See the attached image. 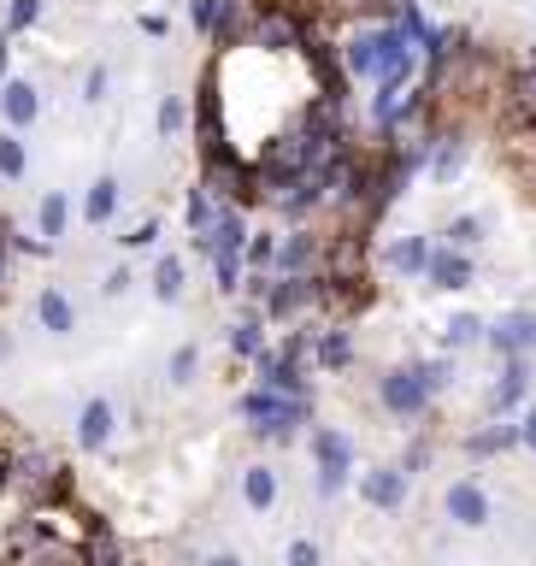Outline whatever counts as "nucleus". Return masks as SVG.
Wrapping results in <instances>:
<instances>
[{"mask_svg": "<svg viewBox=\"0 0 536 566\" xmlns=\"http://www.w3.org/2000/svg\"><path fill=\"white\" fill-rule=\"evenodd\" d=\"M413 60H419V48L401 24L366 30L343 48V71L348 77H366L371 88H407L413 83Z\"/></svg>", "mask_w": 536, "mask_h": 566, "instance_id": "obj_1", "label": "nucleus"}, {"mask_svg": "<svg viewBox=\"0 0 536 566\" xmlns=\"http://www.w3.org/2000/svg\"><path fill=\"white\" fill-rule=\"evenodd\" d=\"M313 454H318V478H313L318 502H336V495L348 490V472H354V437L336 431V424H318V431H313Z\"/></svg>", "mask_w": 536, "mask_h": 566, "instance_id": "obj_2", "label": "nucleus"}, {"mask_svg": "<svg viewBox=\"0 0 536 566\" xmlns=\"http://www.w3.org/2000/svg\"><path fill=\"white\" fill-rule=\"evenodd\" d=\"M378 401H383L396 419H424V413H431V384H424L419 360H413V366H396V371H383V384H378Z\"/></svg>", "mask_w": 536, "mask_h": 566, "instance_id": "obj_3", "label": "nucleus"}, {"mask_svg": "<svg viewBox=\"0 0 536 566\" xmlns=\"http://www.w3.org/2000/svg\"><path fill=\"white\" fill-rule=\"evenodd\" d=\"M71 437H77L83 454H101L106 442L118 437V407L106 401V396H88V401L77 407V431H71Z\"/></svg>", "mask_w": 536, "mask_h": 566, "instance_id": "obj_4", "label": "nucleus"}, {"mask_svg": "<svg viewBox=\"0 0 536 566\" xmlns=\"http://www.w3.org/2000/svg\"><path fill=\"white\" fill-rule=\"evenodd\" d=\"M35 118H42V88H35L30 77H7V83H0V124L24 136Z\"/></svg>", "mask_w": 536, "mask_h": 566, "instance_id": "obj_5", "label": "nucleus"}, {"mask_svg": "<svg viewBox=\"0 0 536 566\" xmlns=\"http://www.w3.org/2000/svg\"><path fill=\"white\" fill-rule=\"evenodd\" d=\"M442 513H449V520H454L460 531H484L495 507H490V495L477 490L472 478H460V484H449V490H442Z\"/></svg>", "mask_w": 536, "mask_h": 566, "instance_id": "obj_6", "label": "nucleus"}, {"mask_svg": "<svg viewBox=\"0 0 536 566\" xmlns=\"http://www.w3.org/2000/svg\"><path fill=\"white\" fill-rule=\"evenodd\" d=\"M307 307H318V272H307V277H277L272 290H265V313H272V318H301Z\"/></svg>", "mask_w": 536, "mask_h": 566, "instance_id": "obj_7", "label": "nucleus"}, {"mask_svg": "<svg viewBox=\"0 0 536 566\" xmlns=\"http://www.w3.org/2000/svg\"><path fill=\"white\" fill-rule=\"evenodd\" d=\"M35 325H42L48 336L77 331V301H71L65 283H42V290H35Z\"/></svg>", "mask_w": 536, "mask_h": 566, "instance_id": "obj_8", "label": "nucleus"}, {"mask_svg": "<svg viewBox=\"0 0 536 566\" xmlns=\"http://www.w3.org/2000/svg\"><path fill=\"white\" fill-rule=\"evenodd\" d=\"M424 171H431V184H454L460 171H466V136L449 130V136H424Z\"/></svg>", "mask_w": 536, "mask_h": 566, "instance_id": "obj_9", "label": "nucleus"}, {"mask_svg": "<svg viewBox=\"0 0 536 566\" xmlns=\"http://www.w3.org/2000/svg\"><path fill=\"white\" fill-rule=\"evenodd\" d=\"M525 389H530V354H507L502 384L490 389V413H519V407H525Z\"/></svg>", "mask_w": 536, "mask_h": 566, "instance_id": "obj_10", "label": "nucleus"}, {"mask_svg": "<svg viewBox=\"0 0 536 566\" xmlns=\"http://www.w3.org/2000/svg\"><path fill=\"white\" fill-rule=\"evenodd\" d=\"M424 277H431V290H466L472 283V260L466 248H431V260H424Z\"/></svg>", "mask_w": 536, "mask_h": 566, "instance_id": "obj_11", "label": "nucleus"}, {"mask_svg": "<svg viewBox=\"0 0 536 566\" xmlns=\"http://www.w3.org/2000/svg\"><path fill=\"white\" fill-rule=\"evenodd\" d=\"M318 254H325V248H318V237L313 230H295V237H277V272L283 277H307L313 265H318Z\"/></svg>", "mask_w": 536, "mask_h": 566, "instance_id": "obj_12", "label": "nucleus"}, {"mask_svg": "<svg viewBox=\"0 0 536 566\" xmlns=\"http://www.w3.org/2000/svg\"><path fill=\"white\" fill-rule=\"evenodd\" d=\"M248 35H254L260 48H272V53H283V48H307V30H301V18H290V7L265 12Z\"/></svg>", "mask_w": 536, "mask_h": 566, "instance_id": "obj_13", "label": "nucleus"}, {"mask_svg": "<svg viewBox=\"0 0 536 566\" xmlns=\"http://www.w3.org/2000/svg\"><path fill=\"white\" fill-rule=\"evenodd\" d=\"M360 495H366L371 507L396 513V507L407 502V472H401V467H371V472L360 478Z\"/></svg>", "mask_w": 536, "mask_h": 566, "instance_id": "obj_14", "label": "nucleus"}, {"mask_svg": "<svg viewBox=\"0 0 536 566\" xmlns=\"http://www.w3.org/2000/svg\"><path fill=\"white\" fill-rule=\"evenodd\" d=\"M118 201H124V184H118V177L113 171H101L95 177V184H88V195H83V224H113L118 219Z\"/></svg>", "mask_w": 536, "mask_h": 566, "instance_id": "obj_15", "label": "nucleus"}, {"mask_svg": "<svg viewBox=\"0 0 536 566\" xmlns=\"http://www.w3.org/2000/svg\"><path fill=\"white\" fill-rule=\"evenodd\" d=\"M424 260H431V237H396L383 248V272L396 277H424Z\"/></svg>", "mask_w": 536, "mask_h": 566, "instance_id": "obj_16", "label": "nucleus"}, {"mask_svg": "<svg viewBox=\"0 0 536 566\" xmlns=\"http://www.w3.org/2000/svg\"><path fill=\"white\" fill-rule=\"evenodd\" d=\"M490 336V348H502V354H536V313H507Z\"/></svg>", "mask_w": 536, "mask_h": 566, "instance_id": "obj_17", "label": "nucleus"}, {"mask_svg": "<svg viewBox=\"0 0 536 566\" xmlns=\"http://www.w3.org/2000/svg\"><path fill=\"white\" fill-rule=\"evenodd\" d=\"M260 384H265V389H277V396H307L301 360H290V354H260Z\"/></svg>", "mask_w": 536, "mask_h": 566, "instance_id": "obj_18", "label": "nucleus"}, {"mask_svg": "<svg viewBox=\"0 0 536 566\" xmlns=\"http://www.w3.org/2000/svg\"><path fill=\"white\" fill-rule=\"evenodd\" d=\"M77 566H124V548H118V537H113V525H106V520H88Z\"/></svg>", "mask_w": 536, "mask_h": 566, "instance_id": "obj_19", "label": "nucleus"}, {"mask_svg": "<svg viewBox=\"0 0 536 566\" xmlns=\"http://www.w3.org/2000/svg\"><path fill=\"white\" fill-rule=\"evenodd\" d=\"M148 290H154V301H166V307H171V301H183V290H189V265H183V254H159Z\"/></svg>", "mask_w": 536, "mask_h": 566, "instance_id": "obj_20", "label": "nucleus"}, {"mask_svg": "<svg viewBox=\"0 0 536 566\" xmlns=\"http://www.w3.org/2000/svg\"><path fill=\"white\" fill-rule=\"evenodd\" d=\"M242 502L254 513H272L277 507V467H265V460L242 467Z\"/></svg>", "mask_w": 536, "mask_h": 566, "instance_id": "obj_21", "label": "nucleus"}, {"mask_svg": "<svg viewBox=\"0 0 536 566\" xmlns=\"http://www.w3.org/2000/svg\"><path fill=\"white\" fill-rule=\"evenodd\" d=\"M65 230H71V195L65 189H48L42 201H35V237L60 242Z\"/></svg>", "mask_w": 536, "mask_h": 566, "instance_id": "obj_22", "label": "nucleus"}, {"mask_svg": "<svg viewBox=\"0 0 536 566\" xmlns=\"http://www.w3.org/2000/svg\"><path fill=\"white\" fill-rule=\"evenodd\" d=\"M212 254H242L248 248V219H242V207H224L219 219H212Z\"/></svg>", "mask_w": 536, "mask_h": 566, "instance_id": "obj_23", "label": "nucleus"}, {"mask_svg": "<svg viewBox=\"0 0 536 566\" xmlns=\"http://www.w3.org/2000/svg\"><path fill=\"white\" fill-rule=\"evenodd\" d=\"M224 343H230V354H237V360H260V354H265V325H260V313H242L237 325L224 331Z\"/></svg>", "mask_w": 536, "mask_h": 566, "instance_id": "obj_24", "label": "nucleus"}, {"mask_svg": "<svg viewBox=\"0 0 536 566\" xmlns=\"http://www.w3.org/2000/svg\"><path fill=\"white\" fill-rule=\"evenodd\" d=\"M313 354H318V366H325V371H343V366L354 360L348 325H325V331H318V343H313Z\"/></svg>", "mask_w": 536, "mask_h": 566, "instance_id": "obj_25", "label": "nucleus"}, {"mask_svg": "<svg viewBox=\"0 0 536 566\" xmlns=\"http://www.w3.org/2000/svg\"><path fill=\"white\" fill-rule=\"evenodd\" d=\"M507 449H519V424H484V431L466 437L472 460H490V454H507Z\"/></svg>", "mask_w": 536, "mask_h": 566, "instance_id": "obj_26", "label": "nucleus"}, {"mask_svg": "<svg viewBox=\"0 0 536 566\" xmlns=\"http://www.w3.org/2000/svg\"><path fill=\"white\" fill-rule=\"evenodd\" d=\"M195 130H201V148H224V124H219V95H212V83H201V95H195Z\"/></svg>", "mask_w": 536, "mask_h": 566, "instance_id": "obj_27", "label": "nucleus"}, {"mask_svg": "<svg viewBox=\"0 0 536 566\" xmlns=\"http://www.w3.org/2000/svg\"><path fill=\"white\" fill-rule=\"evenodd\" d=\"M30 171V148L18 130H0V184H18Z\"/></svg>", "mask_w": 536, "mask_h": 566, "instance_id": "obj_28", "label": "nucleus"}, {"mask_svg": "<svg viewBox=\"0 0 536 566\" xmlns=\"http://www.w3.org/2000/svg\"><path fill=\"white\" fill-rule=\"evenodd\" d=\"M195 371H201V343H177L171 360H166V384H171V389H189Z\"/></svg>", "mask_w": 536, "mask_h": 566, "instance_id": "obj_29", "label": "nucleus"}, {"mask_svg": "<svg viewBox=\"0 0 536 566\" xmlns=\"http://www.w3.org/2000/svg\"><path fill=\"white\" fill-rule=\"evenodd\" d=\"M183 219H189V230L201 237V230H212V219H219V207H212V189L207 184H195L189 189V201H183Z\"/></svg>", "mask_w": 536, "mask_h": 566, "instance_id": "obj_30", "label": "nucleus"}, {"mask_svg": "<svg viewBox=\"0 0 536 566\" xmlns=\"http://www.w3.org/2000/svg\"><path fill=\"white\" fill-rule=\"evenodd\" d=\"M248 272H265L277 260V230H248V248H242Z\"/></svg>", "mask_w": 536, "mask_h": 566, "instance_id": "obj_31", "label": "nucleus"}, {"mask_svg": "<svg viewBox=\"0 0 536 566\" xmlns=\"http://www.w3.org/2000/svg\"><path fill=\"white\" fill-rule=\"evenodd\" d=\"M248 35V18H242V0H224V12H219V30H212V42L219 48H237Z\"/></svg>", "mask_w": 536, "mask_h": 566, "instance_id": "obj_32", "label": "nucleus"}, {"mask_svg": "<svg viewBox=\"0 0 536 566\" xmlns=\"http://www.w3.org/2000/svg\"><path fill=\"white\" fill-rule=\"evenodd\" d=\"M484 318H477V313H454L449 318V348H472V343H484Z\"/></svg>", "mask_w": 536, "mask_h": 566, "instance_id": "obj_33", "label": "nucleus"}, {"mask_svg": "<svg viewBox=\"0 0 536 566\" xmlns=\"http://www.w3.org/2000/svg\"><path fill=\"white\" fill-rule=\"evenodd\" d=\"M183 124H189V106H183V95H166V101H159V136L177 142V136H183Z\"/></svg>", "mask_w": 536, "mask_h": 566, "instance_id": "obj_34", "label": "nucleus"}, {"mask_svg": "<svg viewBox=\"0 0 536 566\" xmlns=\"http://www.w3.org/2000/svg\"><path fill=\"white\" fill-rule=\"evenodd\" d=\"M30 24H42V0H12V7H7V24H0V30H7V35H24Z\"/></svg>", "mask_w": 536, "mask_h": 566, "instance_id": "obj_35", "label": "nucleus"}, {"mask_svg": "<svg viewBox=\"0 0 536 566\" xmlns=\"http://www.w3.org/2000/svg\"><path fill=\"white\" fill-rule=\"evenodd\" d=\"M219 12H224V0H189V30L212 35V30H219Z\"/></svg>", "mask_w": 536, "mask_h": 566, "instance_id": "obj_36", "label": "nucleus"}, {"mask_svg": "<svg viewBox=\"0 0 536 566\" xmlns=\"http://www.w3.org/2000/svg\"><path fill=\"white\" fill-rule=\"evenodd\" d=\"M513 101H519V113L525 118H536V53H530V65L513 77Z\"/></svg>", "mask_w": 536, "mask_h": 566, "instance_id": "obj_37", "label": "nucleus"}, {"mask_svg": "<svg viewBox=\"0 0 536 566\" xmlns=\"http://www.w3.org/2000/svg\"><path fill=\"white\" fill-rule=\"evenodd\" d=\"M219 265V295H237L242 290V254H212Z\"/></svg>", "mask_w": 536, "mask_h": 566, "instance_id": "obj_38", "label": "nucleus"}, {"mask_svg": "<svg viewBox=\"0 0 536 566\" xmlns=\"http://www.w3.org/2000/svg\"><path fill=\"white\" fill-rule=\"evenodd\" d=\"M106 88H113V71H106V65H88V77H83V106H101Z\"/></svg>", "mask_w": 536, "mask_h": 566, "instance_id": "obj_39", "label": "nucleus"}, {"mask_svg": "<svg viewBox=\"0 0 536 566\" xmlns=\"http://www.w3.org/2000/svg\"><path fill=\"white\" fill-rule=\"evenodd\" d=\"M419 371H424V384H431V396H442V389L454 384V360L442 354V360H419Z\"/></svg>", "mask_w": 536, "mask_h": 566, "instance_id": "obj_40", "label": "nucleus"}, {"mask_svg": "<svg viewBox=\"0 0 536 566\" xmlns=\"http://www.w3.org/2000/svg\"><path fill=\"white\" fill-rule=\"evenodd\" d=\"M283 566H325V555H318L313 537H295L290 548H283Z\"/></svg>", "mask_w": 536, "mask_h": 566, "instance_id": "obj_41", "label": "nucleus"}, {"mask_svg": "<svg viewBox=\"0 0 536 566\" xmlns=\"http://www.w3.org/2000/svg\"><path fill=\"white\" fill-rule=\"evenodd\" d=\"M18 566H77V555H71V548H60V543H42L35 555H24Z\"/></svg>", "mask_w": 536, "mask_h": 566, "instance_id": "obj_42", "label": "nucleus"}, {"mask_svg": "<svg viewBox=\"0 0 536 566\" xmlns=\"http://www.w3.org/2000/svg\"><path fill=\"white\" fill-rule=\"evenodd\" d=\"M472 242H484V219H454L449 224V248H472Z\"/></svg>", "mask_w": 536, "mask_h": 566, "instance_id": "obj_43", "label": "nucleus"}, {"mask_svg": "<svg viewBox=\"0 0 536 566\" xmlns=\"http://www.w3.org/2000/svg\"><path fill=\"white\" fill-rule=\"evenodd\" d=\"M118 242H124V248H154V242H159V219H141V224H130Z\"/></svg>", "mask_w": 536, "mask_h": 566, "instance_id": "obj_44", "label": "nucleus"}, {"mask_svg": "<svg viewBox=\"0 0 536 566\" xmlns=\"http://www.w3.org/2000/svg\"><path fill=\"white\" fill-rule=\"evenodd\" d=\"M130 283H136V277H130V265H113V272H106V283H101V295H106V301H118V295H130Z\"/></svg>", "mask_w": 536, "mask_h": 566, "instance_id": "obj_45", "label": "nucleus"}, {"mask_svg": "<svg viewBox=\"0 0 536 566\" xmlns=\"http://www.w3.org/2000/svg\"><path fill=\"white\" fill-rule=\"evenodd\" d=\"M519 449H530V454H536V401H530V407H519Z\"/></svg>", "mask_w": 536, "mask_h": 566, "instance_id": "obj_46", "label": "nucleus"}, {"mask_svg": "<svg viewBox=\"0 0 536 566\" xmlns=\"http://www.w3.org/2000/svg\"><path fill=\"white\" fill-rule=\"evenodd\" d=\"M424 460H431V442H424V437H419V442H413V449H407V460H401V472H407V478H413V472L424 467Z\"/></svg>", "mask_w": 536, "mask_h": 566, "instance_id": "obj_47", "label": "nucleus"}, {"mask_svg": "<svg viewBox=\"0 0 536 566\" xmlns=\"http://www.w3.org/2000/svg\"><path fill=\"white\" fill-rule=\"evenodd\" d=\"M141 35H154V42H159V35H166V18H159V12H141Z\"/></svg>", "mask_w": 536, "mask_h": 566, "instance_id": "obj_48", "label": "nucleus"}, {"mask_svg": "<svg viewBox=\"0 0 536 566\" xmlns=\"http://www.w3.org/2000/svg\"><path fill=\"white\" fill-rule=\"evenodd\" d=\"M7 65H12V35L0 30V83H7Z\"/></svg>", "mask_w": 536, "mask_h": 566, "instance_id": "obj_49", "label": "nucleus"}, {"mask_svg": "<svg viewBox=\"0 0 536 566\" xmlns=\"http://www.w3.org/2000/svg\"><path fill=\"white\" fill-rule=\"evenodd\" d=\"M0 490H12V454H0Z\"/></svg>", "mask_w": 536, "mask_h": 566, "instance_id": "obj_50", "label": "nucleus"}, {"mask_svg": "<svg viewBox=\"0 0 536 566\" xmlns=\"http://www.w3.org/2000/svg\"><path fill=\"white\" fill-rule=\"evenodd\" d=\"M12 354H18V343H12L7 331H0V360H12Z\"/></svg>", "mask_w": 536, "mask_h": 566, "instance_id": "obj_51", "label": "nucleus"}, {"mask_svg": "<svg viewBox=\"0 0 536 566\" xmlns=\"http://www.w3.org/2000/svg\"><path fill=\"white\" fill-rule=\"evenodd\" d=\"M207 566H242V555H212Z\"/></svg>", "mask_w": 536, "mask_h": 566, "instance_id": "obj_52", "label": "nucleus"}, {"mask_svg": "<svg viewBox=\"0 0 536 566\" xmlns=\"http://www.w3.org/2000/svg\"><path fill=\"white\" fill-rule=\"evenodd\" d=\"M0 566H12V560H7V555H0Z\"/></svg>", "mask_w": 536, "mask_h": 566, "instance_id": "obj_53", "label": "nucleus"}]
</instances>
